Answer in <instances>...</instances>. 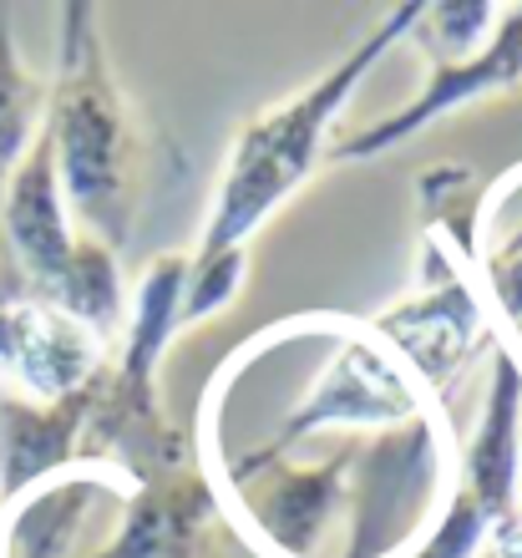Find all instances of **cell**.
I'll list each match as a JSON object with an SVG mask.
<instances>
[{
  "mask_svg": "<svg viewBox=\"0 0 522 558\" xmlns=\"http://www.w3.org/2000/svg\"><path fill=\"white\" fill-rule=\"evenodd\" d=\"M522 87V5H502L497 11L493 36L472 51V57H451L436 61V72L426 76V87L411 97L401 112L371 122V128H355V133L335 137L325 147L330 162H371L391 147L411 143L416 133H426L432 122L451 118L472 102H487V97H502V92Z\"/></svg>",
  "mask_w": 522,
  "mask_h": 558,
  "instance_id": "obj_5",
  "label": "cell"
},
{
  "mask_svg": "<svg viewBox=\"0 0 522 558\" xmlns=\"http://www.w3.org/2000/svg\"><path fill=\"white\" fill-rule=\"evenodd\" d=\"M214 513L218 493L204 462L158 472L122 498V523L87 558H198Z\"/></svg>",
  "mask_w": 522,
  "mask_h": 558,
  "instance_id": "obj_7",
  "label": "cell"
},
{
  "mask_svg": "<svg viewBox=\"0 0 522 558\" xmlns=\"http://www.w3.org/2000/svg\"><path fill=\"white\" fill-rule=\"evenodd\" d=\"M46 112V92L36 87L21 66V51L11 41V15L0 11V193L11 183L15 162L26 158V147L36 143V118Z\"/></svg>",
  "mask_w": 522,
  "mask_h": 558,
  "instance_id": "obj_9",
  "label": "cell"
},
{
  "mask_svg": "<svg viewBox=\"0 0 522 558\" xmlns=\"http://www.w3.org/2000/svg\"><path fill=\"white\" fill-rule=\"evenodd\" d=\"M112 361L107 340L41 294H0V376H15L36 401L76 397Z\"/></svg>",
  "mask_w": 522,
  "mask_h": 558,
  "instance_id": "obj_6",
  "label": "cell"
},
{
  "mask_svg": "<svg viewBox=\"0 0 522 558\" xmlns=\"http://www.w3.org/2000/svg\"><path fill=\"white\" fill-rule=\"evenodd\" d=\"M497 11L502 5H487V0H447V5H421L416 26L432 31L436 61H451V57H472L482 36H493Z\"/></svg>",
  "mask_w": 522,
  "mask_h": 558,
  "instance_id": "obj_10",
  "label": "cell"
},
{
  "mask_svg": "<svg viewBox=\"0 0 522 558\" xmlns=\"http://www.w3.org/2000/svg\"><path fill=\"white\" fill-rule=\"evenodd\" d=\"M518 472H522V422H518Z\"/></svg>",
  "mask_w": 522,
  "mask_h": 558,
  "instance_id": "obj_12",
  "label": "cell"
},
{
  "mask_svg": "<svg viewBox=\"0 0 522 558\" xmlns=\"http://www.w3.org/2000/svg\"><path fill=\"white\" fill-rule=\"evenodd\" d=\"M421 5H396L371 36H365L350 57H340L330 72L309 82L305 92H294L290 102L264 107L254 122H244V133L233 137L223 173H218V193L208 204V223L198 239V254H189V265H214L223 254L244 250L254 229L290 198L309 173H315L319 153L330 143L335 118L345 112L371 66L391 51L406 31H416Z\"/></svg>",
  "mask_w": 522,
  "mask_h": 558,
  "instance_id": "obj_2",
  "label": "cell"
},
{
  "mask_svg": "<svg viewBox=\"0 0 522 558\" xmlns=\"http://www.w3.org/2000/svg\"><path fill=\"white\" fill-rule=\"evenodd\" d=\"M457 254H466L462 244L451 250L441 234H426L421 284L401 305H391L386 315L371 320V330L406 361V371L432 401L447 397L451 386L462 381V371L472 366L482 340H493L487 336V315L477 305V290L466 284Z\"/></svg>",
  "mask_w": 522,
  "mask_h": 558,
  "instance_id": "obj_4",
  "label": "cell"
},
{
  "mask_svg": "<svg viewBox=\"0 0 522 558\" xmlns=\"http://www.w3.org/2000/svg\"><path fill=\"white\" fill-rule=\"evenodd\" d=\"M482 275H487V294L502 310V320L522 325V229L497 234L482 254Z\"/></svg>",
  "mask_w": 522,
  "mask_h": 558,
  "instance_id": "obj_11",
  "label": "cell"
},
{
  "mask_svg": "<svg viewBox=\"0 0 522 558\" xmlns=\"http://www.w3.org/2000/svg\"><path fill=\"white\" fill-rule=\"evenodd\" d=\"M41 128L51 137L61 204L97 244L112 254L128 250L143 189V128L107 66L97 5H61V57Z\"/></svg>",
  "mask_w": 522,
  "mask_h": 558,
  "instance_id": "obj_1",
  "label": "cell"
},
{
  "mask_svg": "<svg viewBox=\"0 0 522 558\" xmlns=\"http://www.w3.org/2000/svg\"><path fill=\"white\" fill-rule=\"evenodd\" d=\"M432 416H436L432 397L421 391L406 361L371 325L340 320L330 366L319 371V381L305 391V401L284 416V426L264 441L259 452L284 457L294 441H305L309 432H325V426H386V432H401V426L432 422Z\"/></svg>",
  "mask_w": 522,
  "mask_h": 558,
  "instance_id": "obj_3",
  "label": "cell"
},
{
  "mask_svg": "<svg viewBox=\"0 0 522 558\" xmlns=\"http://www.w3.org/2000/svg\"><path fill=\"white\" fill-rule=\"evenodd\" d=\"M92 391H97V381L82 386L76 397L51 401L41 412L36 407H0V498L15 502L26 487L72 468L92 412Z\"/></svg>",
  "mask_w": 522,
  "mask_h": 558,
  "instance_id": "obj_8",
  "label": "cell"
}]
</instances>
